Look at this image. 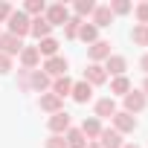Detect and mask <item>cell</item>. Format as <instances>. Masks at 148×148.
<instances>
[{"label":"cell","instance_id":"6da1fadb","mask_svg":"<svg viewBox=\"0 0 148 148\" xmlns=\"http://www.w3.org/2000/svg\"><path fill=\"white\" fill-rule=\"evenodd\" d=\"M6 26H9V29H6L9 35H15V38H21V41H23V38L29 35V26H32V18H29V15H26L23 9H15V12L9 15Z\"/></svg>","mask_w":148,"mask_h":148},{"label":"cell","instance_id":"7a4b0ae2","mask_svg":"<svg viewBox=\"0 0 148 148\" xmlns=\"http://www.w3.org/2000/svg\"><path fill=\"white\" fill-rule=\"evenodd\" d=\"M122 110L125 113H131V116H136V113H142L145 108H148V96L142 93V90H136V87H131V93H125L122 96Z\"/></svg>","mask_w":148,"mask_h":148},{"label":"cell","instance_id":"3957f363","mask_svg":"<svg viewBox=\"0 0 148 148\" xmlns=\"http://www.w3.org/2000/svg\"><path fill=\"white\" fill-rule=\"evenodd\" d=\"M41 70L47 73L49 79H61V76H67V70H70V61H67L64 55H52V58H44Z\"/></svg>","mask_w":148,"mask_h":148},{"label":"cell","instance_id":"277c9868","mask_svg":"<svg viewBox=\"0 0 148 148\" xmlns=\"http://www.w3.org/2000/svg\"><path fill=\"white\" fill-rule=\"evenodd\" d=\"M44 18H47V23L55 29V26H64L73 15H70V9L64 6V3H52V6H47V12H44Z\"/></svg>","mask_w":148,"mask_h":148},{"label":"cell","instance_id":"5b68a950","mask_svg":"<svg viewBox=\"0 0 148 148\" xmlns=\"http://www.w3.org/2000/svg\"><path fill=\"white\" fill-rule=\"evenodd\" d=\"M110 122H113V131L122 134V136H125V134H134L136 125H139L136 116H131V113H125V110H116V113L110 116Z\"/></svg>","mask_w":148,"mask_h":148},{"label":"cell","instance_id":"8992f818","mask_svg":"<svg viewBox=\"0 0 148 148\" xmlns=\"http://www.w3.org/2000/svg\"><path fill=\"white\" fill-rule=\"evenodd\" d=\"M47 128H49V134H55V136H64V134L73 128V122H70V113H67V110H58V113H52V116L47 119Z\"/></svg>","mask_w":148,"mask_h":148},{"label":"cell","instance_id":"52a82bcc","mask_svg":"<svg viewBox=\"0 0 148 148\" xmlns=\"http://www.w3.org/2000/svg\"><path fill=\"white\" fill-rule=\"evenodd\" d=\"M113 52H110V41H96V44H90L87 47V58H90V64H105L108 58H110Z\"/></svg>","mask_w":148,"mask_h":148},{"label":"cell","instance_id":"ba28073f","mask_svg":"<svg viewBox=\"0 0 148 148\" xmlns=\"http://www.w3.org/2000/svg\"><path fill=\"white\" fill-rule=\"evenodd\" d=\"M23 41L21 38H15V35H9V32H0V52L3 55H9V58H15V55H21L23 52Z\"/></svg>","mask_w":148,"mask_h":148},{"label":"cell","instance_id":"9c48e42d","mask_svg":"<svg viewBox=\"0 0 148 148\" xmlns=\"http://www.w3.org/2000/svg\"><path fill=\"white\" fill-rule=\"evenodd\" d=\"M49 87H52V79L47 76L41 67L29 73V93H49Z\"/></svg>","mask_w":148,"mask_h":148},{"label":"cell","instance_id":"30bf717a","mask_svg":"<svg viewBox=\"0 0 148 148\" xmlns=\"http://www.w3.org/2000/svg\"><path fill=\"white\" fill-rule=\"evenodd\" d=\"M79 131L84 134V139H87V142H96V139H99V134L105 131V125H102V119H96V116H84V119H82V125H79Z\"/></svg>","mask_w":148,"mask_h":148},{"label":"cell","instance_id":"8fae6325","mask_svg":"<svg viewBox=\"0 0 148 148\" xmlns=\"http://www.w3.org/2000/svg\"><path fill=\"white\" fill-rule=\"evenodd\" d=\"M102 67H105V73H108V79H110V76L116 79V76H125V73H128V58L113 52V55H110V58H108Z\"/></svg>","mask_w":148,"mask_h":148},{"label":"cell","instance_id":"7c38bea8","mask_svg":"<svg viewBox=\"0 0 148 148\" xmlns=\"http://www.w3.org/2000/svg\"><path fill=\"white\" fill-rule=\"evenodd\" d=\"M38 108L44 110V113H58V110H64V99H58L55 93H41L38 96Z\"/></svg>","mask_w":148,"mask_h":148},{"label":"cell","instance_id":"4fadbf2b","mask_svg":"<svg viewBox=\"0 0 148 148\" xmlns=\"http://www.w3.org/2000/svg\"><path fill=\"white\" fill-rule=\"evenodd\" d=\"M84 82H87L90 87H99V84H105V82H108V73H105V67H102V64H87V70H84Z\"/></svg>","mask_w":148,"mask_h":148},{"label":"cell","instance_id":"5bb4252c","mask_svg":"<svg viewBox=\"0 0 148 148\" xmlns=\"http://www.w3.org/2000/svg\"><path fill=\"white\" fill-rule=\"evenodd\" d=\"M18 58H21V67H23V70H38V67H41V52H38V47H23V52H21Z\"/></svg>","mask_w":148,"mask_h":148},{"label":"cell","instance_id":"9a60e30c","mask_svg":"<svg viewBox=\"0 0 148 148\" xmlns=\"http://www.w3.org/2000/svg\"><path fill=\"white\" fill-rule=\"evenodd\" d=\"M96 119H108V116H113L119 108H116V99L113 96H102V99H96Z\"/></svg>","mask_w":148,"mask_h":148},{"label":"cell","instance_id":"2e32d148","mask_svg":"<svg viewBox=\"0 0 148 148\" xmlns=\"http://www.w3.org/2000/svg\"><path fill=\"white\" fill-rule=\"evenodd\" d=\"M70 96H73V102H79V105H87V102L93 99V87H90L84 79H82V82H73V93H70Z\"/></svg>","mask_w":148,"mask_h":148},{"label":"cell","instance_id":"e0dca14e","mask_svg":"<svg viewBox=\"0 0 148 148\" xmlns=\"http://www.w3.org/2000/svg\"><path fill=\"white\" fill-rule=\"evenodd\" d=\"M29 35H32L35 41H44V38H49V35H52V26L47 23V18H44V15H41V18H32Z\"/></svg>","mask_w":148,"mask_h":148},{"label":"cell","instance_id":"ac0fdd59","mask_svg":"<svg viewBox=\"0 0 148 148\" xmlns=\"http://www.w3.org/2000/svg\"><path fill=\"white\" fill-rule=\"evenodd\" d=\"M102 148H122L125 145V139H122V134H116L113 128H105L102 134H99V139H96Z\"/></svg>","mask_w":148,"mask_h":148},{"label":"cell","instance_id":"d6986e66","mask_svg":"<svg viewBox=\"0 0 148 148\" xmlns=\"http://www.w3.org/2000/svg\"><path fill=\"white\" fill-rule=\"evenodd\" d=\"M90 23H93L96 29H105V26L113 23V12H110L108 6H96V12L90 15Z\"/></svg>","mask_w":148,"mask_h":148},{"label":"cell","instance_id":"ffe728a7","mask_svg":"<svg viewBox=\"0 0 148 148\" xmlns=\"http://www.w3.org/2000/svg\"><path fill=\"white\" fill-rule=\"evenodd\" d=\"M49 93H55L58 99H67V96L73 93V79H70V76H61V79H52V87H49Z\"/></svg>","mask_w":148,"mask_h":148},{"label":"cell","instance_id":"44dd1931","mask_svg":"<svg viewBox=\"0 0 148 148\" xmlns=\"http://www.w3.org/2000/svg\"><path fill=\"white\" fill-rule=\"evenodd\" d=\"M131 79L128 76H116V79H110V96H125V93H131Z\"/></svg>","mask_w":148,"mask_h":148},{"label":"cell","instance_id":"7402d4cb","mask_svg":"<svg viewBox=\"0 0 148 148\" xmlns=\"http://www.w3.org/2000/svg\"><path fill=\"white\" fill-rule=\"evenodd\" d=\"M64 142H67V148H87V139H84V134L79 128H70L64 134Z\"/></svg>","mask_w":148,"mask_h":148},{"label":"cell","instance_id":"603a6c76","mask_svg":"<svg viewBox=\"0 0 148 148\" xmlns=\"http://www.w3.org/2000/svg\"><path fill=\"white\" fill-rule=\"evenodd\" d=\"M58 41L49 35V38H44V41H38V52H41V58H52V55H58Z\"/></svg>","mask_w":148,"mask_h":148},{"label":"cell","instance_id":"cb8c5ba5","mask_svg":"<svg viewBox=\"0 0 148 148\" xmlns=\"http://www.w3.org/2000/svg\"><path fill=\"white\" fill-rule=\"evenodd\" d=\"M79 41H84L87 47H90V44H96V41H99V29H96L90 21H87V23H82V29H79Z\"/></svg>","mask_w":148,"mask_h":148},{"label":"cell","instance_id":"d4e9b609","mask_svg":"<svg viewBox=\"0 0 148 148\" xmlns=\"http://www.w3.org/2000/svg\"><path fill=\"white\" fill-rule=\"evenodd\" d=\"M82 23H84L82 18L73 15V18L64 23V38H67V41H79V29H82Z\"/></svg>","mask_w":148,"mask_h":148},{"label":"cell","instance_id":"484cf974","mask_svg":"<svg viewBox=\"0 0 148 148\" xmlns=\"http://www.w3.org/2000/svg\"><path fill=\"white\" fill-rule=\"evenodd\" d=\"M131 41H134L136 47H148V26L134 23V29H131Z\"/></svg>","mask_w":148,"mask_h":148},{"label":"cell","instance_id":"4316f807","mask_svg":"<svg viewBox=\"0 0 148 148\" xmlns=\"http://www.w3.org/2000/svg\"><path fill=\"white\" fill-rule=\"evenodd\" d=\"M73 12H76V18H87V15H93L96 12V3L93 0H76V6H73Z\"/></svg>","mask_w":148,"mask_h":148},{"label":"cell","instance_id":"83f0119b","mask_svg":"<svg viewBox=\"0 0 148 148\" xmlns=\"http://www.w3.org/2000/svg\"><path fill=\"white\" fill-rule=\"evenodd\" d=\"M108 9L113 12V18H116V15H131V12H134V3H131V0H110Z\"/></svg>","mask_w":148,"mask_h":148},{"label":"cell","instance_id":"f1b7e54d","mask_svg":"<svg viewBox=\"0 0 148 148\" xmlns=\"http://www.w3.org/2000/svg\"><path fill=\"white\" fill-rule=\"evenodd\" d=\"M23 12H26L29 18H41V15L47 12V3H44V0H26V3H23Z\"/></svg>","mask_w":148,"mask_h":148},{"label":"cell","instance_id":"f546056e","mask_svg":"<svg viewBox=\"0 0 148 148\" xmlns=\"http://www.w3.org/2000/svg\"><path fill=\"white\" fill-rule=\"evenodd\" d=\"M134 18H136V23L148 26V0H142V3L134 6Z\"/></svg>","mask_w":148,"mask_h":148},{"label":"cell","instance_id":"4dcf8cb0","mask_svg":"<svg viewBox=\"0 0 148 148\" xmlns=\"http://www.w3.org/2000/svg\"><path fill=\"white\" fill-rule=\"evenodd\" d=\"M29 73H32V70H23V67L18 70V87H21L23 93H29Z\"/></svg>","mask_w":148,"mask_h":148},{"label":"cell","instance_id":"1f68e13d","mask_svg":"<svg viewBox=\"0 0 148 148\" xmlns=\"http://www.w3.org/2000/svg\"><path fill=\"white\" fill-rule=\"evenodd\" d=\"M12 12H15V6H12V3H6V0H0V23H6Z\"/></svg>","mask_w":148,"mask_h":148},{"label":"cell","instance_id":"d6a6232c","mask_svg":"<svg viewBox=\"0 0 148 148\" xmlns=\"http://www.w3.org/2000/svg\"><path fill=\"white\" fill-rule=\"evenodd\" d=\"M44 148H67V142H64V136H55V134H49V139L44 142Z\"/></svg>","mask_w":148,"mask_h":148},{"label":"cell","instance_id":"836d02e7","mask_svg":"<svg viewBox=\"0 0 148 148\" xmlns=\"http://www.w3.org/2000/svg\"><path fill=\"white\" fill-rule=\"evenodd\" d=\"M9 70H12V58H9V55H3V52H0V76H6Z\"/></svg>","mask_w":148,"mask_h":148},{"label":"cell","instance_id":"e575fe53","mask_svg":"<svg viewBox=\"0 0 148 148\" xmlns=\"http://www.w3.org/2000/svg\"><path fill=\"white\" fill-rule=\"evenodd\" d=\"M139 70H142V73H145V76H148V52H145V55L139 58Z\"/></svg>","mask_w":148,"mask_h":148},{"label":"cell","instance_id":"d590c367","mask_svg":"<svg viewBox=\"0 0 148 148\" xmlns=\"http://www.w3.org/2000/svg\"><path fill=\"white\" fill-rule=\"evenodd\" d=\"M139 90H142V93L148 96V76H145V82H142V87H139Z\"/></svg>","mask_w":148,"mask_h":148},{"label":"cell","instance_id":"8d00e7d4","mask_svg":"<svg viewBox=\"0 0 148 148\" xmlns=\"http://www.w3.org/2000/svg\"><path fill=\"white\" fill-rule=\"evenodd\" d=\"M122 148H139V145H136V142H125Z\"/></svg>","mask_w":148,"mask_h":148},{"label":"cell","instance_id":"74e56055","mask_svg":"<svg viewBox=\"0 0 148 148\" xmlns=\"http://www.w3.org/2000/svg\"><path fill=\"white\" fill-rule=\"evenodd\" d=\"M87 148H102V145L99 142H87Z\"/></svg>","mask_w":148,"mask_h":148}]
</instances>
